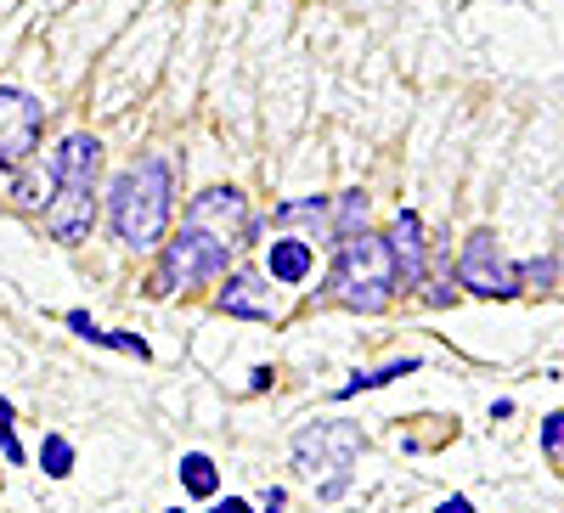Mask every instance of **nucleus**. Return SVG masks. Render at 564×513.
Here are the masks:
<instances>
[{
    "label": "nucleus",
    "mask_w": 564,
    "mask_h": 513,
    "mask_svg": "<svg viewBox=\"0 0 564 513\" xmlns=\"http://www.w3.org/2000/svg\"><path fill=\"white\" fill-rule=\"evenodd\" d=\"M0 451H7V462H23V440L12 429V401H0Z\"/></svg>",
    "instance_id": "17"
},
{
    "label": "nucleus",
    "mask_w": 564,
    "mask_h": 513,
    "mask_svg": "<svg viewBox=\"0 0 564 513\" xmlns=\"http://www.w3.org/2000/svg\"><path fill=\"white\" fill-rule=\"evenodd\" d=\"M384 249H390V265H395V288L430 283V243H423V215L417 209H395V220L384 231Z\"/></svg>",
    "instance_id": "7"
},
{
    "label": "nucleus",
    "mask_w": 564,
    "mask_h": 513,
    "mask_svg": "<svg viewBox=\"0 0 564 513\" xmlns=\"http://www.w3.org/2000/svg\"><path fill=\"white\" fill-rule=\"evenodd\" d=\"M435 513H475V502H468V496H446Z\"/></svg>",
    "instance_id": "23"
},
{
    "label": "nucleus",
    "mask_w": 564,
    "mask_h": 513,
    "mask_svg": "<svg viewBox=\"0 0 564 513\" xmlns=\"http://www.w3.org/2000/svg\"><path fill=\"white\" fill-rule=\"evenodd\" d=\"M40 130H45L40 97H29L18 85H0V170L29 164V153L40 148Z\"/></svg>",
    "instance_id": "6"
},
{
    "label": "nucleus",
    "mask_w": 564,
    "mask_h": 513,
    "mask_svg": "<svg viewBox=\"0 0 564 513\" xmlns=\"http://www.w3.org/2000/svg\"><path fill=\"white\" fill-rule=\"evenodd\" d=\"M102 175V142L90 130H74L52 153V186H97Z\"/></svg>",
    "instance_id": "9"
},
{
    "label": "nucleus",
    "mask_w": 564,
    "mask_h": 513,
    "mask_svg": "<svg viewBox=\"0 0 564 513\" xmlns=\"http://www.w3.org/2000/svg\"><path fill=\"white\" fill-rule=\"evenodd\" d=\"M40 469L52 474V480H68V474H74V440L45 435V440H40Z\"/></svg>",
    "instance_id": "15"
},
{
    "label": "nucleus",
    "mask_w": 564,
    "mask_h": 513,
    "mask_svg": "<svg viewBox=\"0 0 564 513\" xmlns=\"http://www.w3.org/2000/svg\"><path fill=\"white\" fill-rule=\"evenodd\" d=\"M243 231H249V204L238 186L198 193L181 215V231L159 254V294H193V288L220 283L231 265V249L243 243Z\"/></svg>",
    "instance_id": "1"
},
{
    "label": "nucleus",
    "mask_w": 564,
    "mask_h": 513,
    "mask_svg": "<svg viewBox=\"0 0 564 513\" xmlns=\"http://www.w3.org/2000/svg\"><path fill=\"white\" fill-rule=\"evenodd\" d=\"M170 513H181V507H170Z\"/></svg>",
    "instance_id": "24"
},
{
    "label": "nucleus",
    "mask_w": 564,
    "mask_h": 513,
    "mask_svg": "<svg viewBox=\"0 0 564 513\" xmlns=\"http://www.w3.org/2000/svg\"><path fill=\"white\" fill-rule=\"evenodd\" d=\"M457 288L480 294V299H513V294H520V283H513V260L502 254L497 231H468V238H463Z\"/></svg>",
    "instance_id": "5"
},
{
    "label": "nucleus",
    "mask_w": 564,
    "mask_h": 513,
    "mask_svg": "<svg viewBox=\"0 0 564 513\" xmlns=\"http://www.w3.org/2000/svg\"><path fill=\"white\" fill-rule=\"evenodd\" d=\"M367 226V193H339L334 204V238H350V231Z\"/></svg>",
    "instance_id": "16"
},
{
    "label": "nucleus",
    "mask_w": 564,
    "mask_h": 513,
    "mask_svg": "<svg viewBox=\"0 0 564 513\" xmlns=\"http://www.w3.org/2000/svg\"><path fill=\"white\" fill-rule=\"evenodd\" d=\"M215 305L226 316H243V321H271L276 316V294L265 283V271H231L226 288L215 294Z\"/></svg>",
    "instance_id": "10"
},
{
    "label": "nucleus",
    "mask_w": 564,
    "mask_h": 513,
    "mask_svg": "<svg viewBox=\"0 0 564 513\" xmlns=\"http://www.w3.org/2000/svg\"><path fill=\"white\" fill-rule=\"evenodd\" d=\"M175 474H181V485L193 491V496H215V491H220V469H215L209 451H186Z\"/></svg>",
    "instance_id": "13"
},
{
    "label": "nucleus",
    "mask_w": 564,
    "mask_h": 513,
    "mask_svg": "<svg viewBox=\"0 0 564 513\" xmlns=\"http://www.w3.org/2000/svg\"><path fill=\"white\" fill-rule=\"evenodd\" d=\"M68 328H74V334H79L85 345H97V334H102V328H97V321H90L85 310H68Z\"/></svg>",
    "instance_id": "20"
},
{
    "label": "nucleus",
    "mask_w": 564,
    "mask_h": 513,
    "mask_svg": "<svg viewBox=\"0 0 564 513\" xmlns=\"http://www.w3.org/2000/svg\"><path fill=\"white\" fill-rule=\"evenodd\" d=\"M90 226H97V186H52V198H45V231L74 249L90 238Z\"/></svg>",
    "instance_id": "8"
},
{
    "label": "nucleus",
    "mask_w": 564,
    "mask_h": 513,
    "mask_svg": "<svg viewBox=\"0 0 564 513\" xmlns=\"http://www.w3.org/2000/svg\"><path fill=\"white\" fill-rule=\"evenodd\" d=\"M513 283H520V288H536V294H553L558 260H553V254H536V260H525V265H513Z\"/></svg>",
    "instance_id": "14"
},
{
    "label": "nucleus",
    "mask_w": 564,
    "mask_h": 513,
    "mask_svg": "<svg viewBox=\"0 0 564 513\" xmlns=\"http://www.w3.org/2000/svg\"><path fill=\"white\" fill-rule=\"evenodd\" d=\"M327 299H339L345 310H361V316H379L390 310L395 299V265H390V249L379 231H350L339 238V254H334V271H327Z\"/></svg>",
    "instance_id": "3"
},
{
    "label": "nucleus",
    "mask_w": 564,
    "mask_h": 513,
    "mask_svg": "<svg viewBox=\"0 0 564 513\" xmlns=\"http://www.w3.org/2000/svg\"><path fill=\"white\" fill-rule=\"evenodd\" d=\"M209 513H260L254 502H243V496H226V502H215Z\"/></svg>",
    "instance_id": "22"
},
{
    "label": "nucleus",
    "mask_w": 564,
    "mask_h": 513,
    "mask_svg": "<svg viewBox=\"0 0 564 513\" xmlns=\"http://www.w3.org/2000/svg\"><path fill=\"white\" fill-rule=\"evenodd\" d=\"M542 451H547V462H558V451H564V417L558 412L542 417Z\"/></svg>",
    "instance_id": "19"
},
{
    "label": "nucleus",
    "mask_w": 564,
    "mask_h": 513,
    "mask_svg": "<svg viewBox=\"0 0 564 513\" xmlns=\"http://www.w3.org/2000/svg\"><path fill=\"white\" fill-rule=\"evenodd\" d=\"M282 502H289V491H282V485H265L260 491V513H282Z\"/></svg>",
    "instance_id": "21"
},
{
    "label": "nucleus",
    "mask_w": 564,
    "mask_h": 513,
    "mask_svg": "<svg viewBox=\"0 0 564 513\" xmlns=\"http://www.w3.org/2000/svg\"><path fill=\"white\" fill-rule=\"evenodd\" d=\"M97 345H108V350H124V356H135V361H148L153 350H148V339H135V334H97Z\"/></svg>",
    "instance_id": "18"
},
{
    "label": "nucleus",
    "mask_w": 564,
    "mask_h": 513,
    "mask_svg": "<svg viewBox=\"0 0 564 513\" xmlns=\"http://www.w3.org/2000/svg\"><path fill=\"white\" fill-rule=\"evenodd\" d=\"M356 457H361V429H356V424H311V429L294 440V462H300L305 474L327 469V480L316 485L322 502H339V496L350 491Z\"/></svg>",
    "instance_id": "4"
},
{
    "label": "nucleus",
    "mask_w": 564,
    "mask_h": 513,
    "mask_svg": "<svg viewBox=\"0 0 564 513\" xmlns=\"http://www.w3.org/2000/svg\"><path fill=\"white\" fill-rule=\"evenodd\" d=\"M311 271H316V238H276V243H265V283L300 288Z\"/></svg>",
    "instance_id": "11"
},
{
    "label": "nucleus",
    "mask_w": 564,
    "mask_h": 513,
    "mask_svg": "<svg viewBox=\"0 0 564 513\" xmlns=\"http://www.w3.org/2000/svg\"><path fill=\"white\" fill-rule=\"evenodd\" d=\"M423 361L417 356H401V361H390V367H379V372H356L350 384H339V401H350V395H361V390H384V384H395V379H412Z\"/></svg>",
    "instance_id": "12"
},
{
    "label": "nucleus",
    "mask_w": 564,
    "mask_h": 513,
    "mask_svg": "<svg viewBox=\"0 0 564 513\" xmlns=\"http://www.w3.org/2000/svg\"><path fill=\"white\" fill-rule=\"evenodd\" d=\"M175 198V175H170V159H141L130 170L113 175L108 186V226L124 249H153L170 226V204Z\"/></svg>",
    "instance_id": "2"
}]
</instances>
